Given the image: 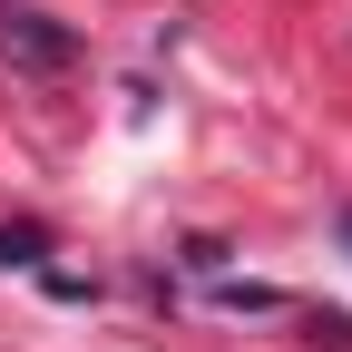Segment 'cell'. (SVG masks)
<instances>
[{
	"label": "cell",
	"mask_w": 352,
	"mask_h": 352,
	"mask_svg": "<svg viewBox=\"0 0 352 352\" xmlns=\"http://www.w3.org/2000/svg\"><path fill=\"white\" fill-rule=\"evenodd\" d=\"M0 39H10L20 69H69V50H78V39L59 20H39V10H0Z\"/></svg>",
	"instance_id": "6da1fadb"
},
{
	"label": "cell",
	"mask_w": 352,
	"mask_h": 352,
	"mask_svg": "<svg viewBox=\"0 0 352 352\" xmlns=\"http://www.w3.org/2000/svg\"><path fill=\"white\" fill-rule=\"evenodd\" d=\"M39 254H50L39 226H0V264H39Z\"/></svg>",
	"instance_id": "7a4b0ae2"
},
{
	"label": "cell",
	"mask_w": 352,
	"mask_h": 352,
	"mask_svg": "<svg viewBox=\"0 0 352 352\" xmlns=\"http://www.w3.org/2000/svg\"><path fill=\"white\" fill-rule=\"evenodd\" d=\"M342 245H352V206H342Z\"/></svg>",
	"instance_id": "3957f363"
}]
</instances>
